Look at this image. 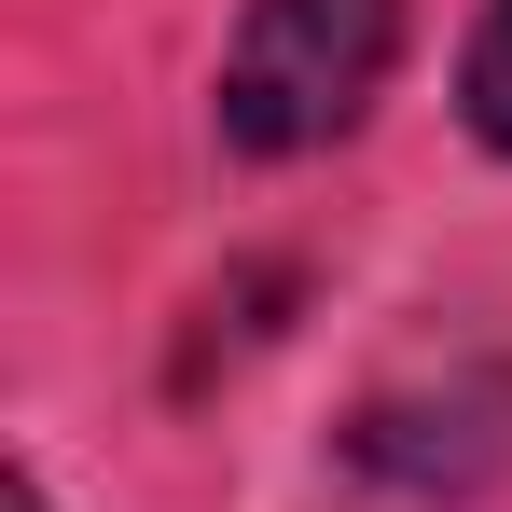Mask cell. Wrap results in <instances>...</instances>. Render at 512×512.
Instances as JSON below:
<instances>
[{
  "instance_id": "cell-1",
  "label": "cell",
  "mask_w": 512,
  "mask_h": 512,
  "mask_svg": "<svg viewBox=\"0 0 512 512\" xmlns=\"http://www.w3.org/2000/svg\"><path fill=\"white\" fill-rule=\"evenodd\" d=\"M388 56H402V0H250L222 42V139L263 167L319 153L374 111Z\"/></svg>"
},
{
  "instance_id": "cell-2",
  "label": "cell",
  "mask_w": 512,
  "mask_h": 512,
  "mask_svg": "<svg viewBox=\"0 0 512 512\" xmlns=\"http://www.w3.org/2000/svg\"><path fill=\"white\" fill-rule=\"evenodd\" d=\"M457 111H471V139H485V153H512V0H485L471 56H457Z\"/></svg>"
},
{
  "instance_id": "cell-3",
  "label": "cell",
  "mask_w": 512,
  "mask_h": 512,
  "mask_svg": "<svg viewBox=\"0 0 512 512\" xmlns=\"http://www.w3.org/2000/svg\"><path fill=\"white\" fill-rule=\"evenodd\" d=\"M14 512H56V499H42V485H14Z\"/></svg>"
}]
</instances>
